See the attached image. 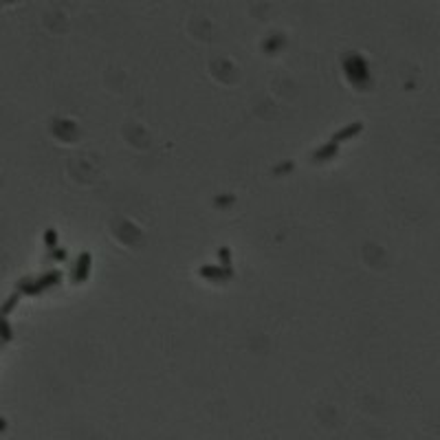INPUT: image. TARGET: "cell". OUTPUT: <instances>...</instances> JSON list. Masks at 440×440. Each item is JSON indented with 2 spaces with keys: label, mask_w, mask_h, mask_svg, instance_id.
Wrapping results in <instances>:
<instances>
[{
  "label": "cell",
  "mask_w": 440,
  "mask_h": 440,
  "mask_svg": "<svg viewBox=\"0 0 440 440\" xmlns=\"http://www.w3.org/2000/svg\"><path fill=\"white\" fill-rule=\"evenodd\" d=\"M363 128L361 123H352V125H346L341 132H337V135H333V143H339V141H343V139H350V137H354L357 132Z\"/></svg>",
  "instance_id": "cell-3"
},
{
  "label": "cell",
  "mask_w": 440,
  "mask_h": 440,
  "mask_svg": "<svg viewBox=\"0 0 440 440\" xmlns=\"http://www.w3.org/2000/svg\"><path fill=\"white\" fill-rule=\"evenodd\" d=\"M220 258H222V262L225 264L231 262V253H229V249H220Z\"/></svg>",
  "instance_id": "cell-9"
},
{
  "label": "cell",
  "mask_w": 440,
  "mask_h": 440,
  "mask_svg": "<svg viewBox=\"0 0 440 440\" xmlns=\"http://www.w3.org/2000/svg\"><path fill=\"white\" fill-rule=\"evenodd\" d=\"M88 269H90V256H88V253H82V256H80V262H77V269H75V277H73V280H75V282L86 280Z\"/></svg>",
  "instance_id": "cell-2"
},
{
  "label": "cell",
  "mask_w": 440,
  "mask_h": 440,
  "mask_svg": "<svg viewBox=\"0 0 440 440\" xmlns=\"http://www.w3.org/2000/svg\"><path fill=\"white\" fill-rule=\"evenodd\" d=\"M57 280H59V273H57V271H53V273H46L44 277H40L38 282L25 280V282H22V291H25V293H31V295H33V293H42V288L55 284Z\"/></svg>",
  "instance_id": "cell-1"
},
{
  "label": "cell",
  "mask_w": 440,
  "mask_h": 440,
  "mask_svg": "<svg viewBox=\"0 0 440 440\" xmlns=\"http://www.w3.org/2000/svg\"><path fill=\"white\" fill-rule=\"evenodd\" d=\"M44 240H46V244L49 246H55L57 244V233L53 231V229H49V231L44 233Z\"/></svg>",
  "instance_id": "cell-6"
},
{
  "label": "cell",
  "mask_w": 440,
  "mask_h": 440,
  "mask_svg": "<svg viewBox=\"0 0 440 440\" xmlns=\"http://www.w3.org/2000/svg\"><path fill=\"white\" fill-rule=\"evenodd\" d=\"M335 152H337V143H330V146L322 148V152H315V161H324V159H328V156H333Z\"/></svg>",
  "instance_id": "cell-5"
},
{
  "label": "cell",
  "mask_w": 440,
  "mask_h": 440,
  "mask_svg": "<svg viewBox=\"0 0 440 440\" xmlns=\"http://www.w3.org/2000/svg\"><path fill=\"white\" fill-rule=\"evenodd\" d=\"M201 273L205 275V277H229L231 275V269H212V267H203L201 269Z\"/></svg>",
  "instance_id": "cell-4"
},
{
  "label": "cell",
  "mask_w": 440,
  "mask_h": 440,
  "mask_svg": "<svg viewBox=\"0 0 440 440\" xmlns=\"http://www.w3.org/2000/svg\"><path fill=\"white\" fill-rule=\"evenodd\" d=\"M53 258H57V260H64V258H66V253H64L62 249H57V251H53Z\"/></svg>",
  "instance_id": "cell-10"
},
{
  "label": "cell",
  "mask_w": 440,
  "mask_h": 440,
  "mask_svg": "<svg viewBox=\"0 0 440 440\" xmlns=\"http://www.w3.org/2000/svg\"><path fill=\"white\" fill-rule=\"evenodd\" d=\"M16 304H18V295H14V297H11V299H9V302H7V304H5V306H3V315H7V312H9L11 308H14V306H16Z\"/></svg>",
  "instance_id": "cell-7"
},
{
  "label": "cell",
  "mask_w": 440,
  "mask_h": 440,
  "mask_svg": "<svg viewBox=\"0 0 440 440\" xmlns=\"http://www.w3.org/2000/svg\"><path fill=\"white\" fill-rule=\"evenodd\" d=\"M0 335H3V339H11V330L7 328V324L0 319Z\"/></svg>",
  "instance_id": "cell-8"
}]
</instances>
